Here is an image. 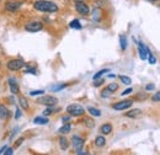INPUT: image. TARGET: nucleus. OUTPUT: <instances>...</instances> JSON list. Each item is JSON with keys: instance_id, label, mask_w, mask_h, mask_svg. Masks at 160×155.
<instances>
[{"instance_id": "nucleus-1", "label": "nucleus", "mask_w": 160, "mask_h": 155, "mask_svg": "<svg viewBox=\"0 0 160 155\" xmlns=\"http://www.w3.org/2000/svg\"><path fill=\"white\" fill-rule=\"evenodd\" d=\"M33 8L38 11H43V12H57L58 11V6L52 2V1H46V0H40L36 1L33 4Z\"/></svg>"}, {"instance_id": "nucleus-2", "label": "nucleus", "mask_w": 160, "mask_h": 155, "mask_svg": "<svg viewBox=\"0 0 160 155\" xmlns=\"http://www.w3.org/2000/svg\"><path fill=\"white\" fill-rule=\"evenodd\" d=\"M67 112L70 115V116H74V117H79L82 116L85 113V110L82 106H80L78 103H73V105H69L67 107Z\"/></svg>"}, {"instance_id": "nucleus-3", "label": "nucleus", "mask_w": 160, "mask_h": 155, "mask_svg": "<svg viewBox=\"0 0 160 155\" xmlns=\"http://www.w3.org/2000/svg\"><path fill=\"white\" fill-rule=\"evenodd\" d=\"M6 65H8V69H9V70H11V72H18V70H20V69H22V68L25 67V62L21 60V59H11V60L8 62Z\"/></svg>"}, {"instance_id": "nucleus-4", "label": "nucleus", "mask_w": 160, "mask_h": 155, "mask_svg": "<svg viewBox=\"0 0 160 155\" xmlns=\"http://www.w3.org/2000/svg\"><path fill=\"white\" fill-rule=\"evenodd\" d=\"M37 102L41 103V105H44V106H54L57 102H58V100H57V97L54 96H51V95H46V96H42L41 98L37 100Z\"/></svg>"}, {"instance_id": "nucleus-5", "label": "nucleus", "mask_w": 160, "mask_h": 155, "mask_svg": "<svg viewBox=\"0 0 160 155\" xmlns=\"http://www.w3.org/2000/svg\"><path fill=\"white\" fill-rule=\"evenodd\" d=\"M42 28H43V25L38 21H32L25 25V30L28 32H37V31H41Z\"/></svg>"}, {"instance_id": "nucleus-6", "label": "nucleus", "mask_w": 160, "mask_h": 155, "mask_svg": "<svg viewBox=\"0 0 160 155\" xmlns=\"http://www.w3.org/2000/svg\"><path fill=\"white\" fill-rule=\"evenodd\" d=\"M132 105H133V101L132 100H126V101H120V102L113 103L112 105V108L113 110H117V111H122V110L129 108Z\"/></svg>"}, {"instance_id": "nucleus-7", "label": "nucleus", "mask_w": 160, "mask_h": 155, "mask_svg": "<svg viewBox=\"0 0 160 155\" xmlns=\"http://www.w3.org/2000/svg\"><path fill=\"white\" fill-rule=\"evenodd\" d=\"M138 52H139V57L142 60H147L148 59V56H149V48L143 44L142 42H138Z\"/></svg>"}, {"instance_id": "nucleus-8", "label": "nucleus", "mask_w": 160, "mask_h": 155, "mask_svg": "<svg viewBox=\"0 0 160 155\" xmlns=\"http://www.w3.org/2000/svg\"><path fill=\"white\" fill-rule=\"evenodd\" d=\"M75 9H77V11H78L79 14H81V15H88L89 11H90L89 6H88L84 1H78V2H75Z\"/></svg>"}, {"instance_id": "nucleus-9", "label": "nucleus", "mask_w": 160, "mask_h": 155, "mask_svg": "<svg viewBox=\"0 0 160 155\" xmlns=\"http://www.w3.org/2000/svg\"><path fill=\"white\" fill-rule=\"evenodd\" d=\"M72 142H73V147L75 148V150H81L82 149V147H84V139L82 138H80L78 136H74L73 137V139H72Z\"/></svg>"}, {"instance_id": "nucleus-10", "label": "nucleus", "mask_w": 160, "mask_h": 155, "mask_svg": "<svg viewBox=\"0 0 160 155\" xmlns=\"http://www.w3.org/2000/svg\"><path fill=\"white\" fill-rule=\"evenodd\" d=\"M20 6H21L20 1H8V2L5 4V9H6L8 11H16Z\"/></svg>"}, {"instance_id": "nucleus-11", "label": "nucleus", "mask_w": 160, "mask_h": 155, "mask_svg": "<svg viewBox=\"0 0 160 155\" xmlns=\"http://www.w3.org/2000/svg\"><path fill=\"white\" fill-rule=\"evenodd\" d=\"M9 117H10V111L4 105H0V119H8Z\"/></svg>"}, {"instance_id": "nucleus-12", "label": "nucleus", "mask_w": 160, "mask_h": 155, "mask_svg": "<svg viewBox=\"0 0 160 155\" xmlns=\"http://www.w3.org/2000/svg\"><path fill=\"white\" fill-rule=\"evenodd\" d=\"M9 84H10V90L12 94H19V86L16 84V81L14 79H9Z\"/></svg>"}, {"instance_id": "nucleus-13", "label": "nucleus", "mask_w": 160, "mask_h": 155, "mask_svg": "<svg viewBox=\"0 0 160 155\" xmlns=\"http://www.w3.org/2000/svg\"><path fill=\"white\" fill-rule=\"evenodd\" d=\"M100 132L102 134H110L111 132H112V126L111 124H108V123H106V124H102L100 128Z\"/></svg>"}, {"instance_id": "nucleus-14", "label": "nucleus", "mask_w": 160, "mask_h": 155, "mask_svg": "<svg viewBox=\"0 0 160 155\" xmlns=\"http://www.w3.org/2000/svg\"><path fill=\"white\" fill-rule=\"evenodd\" d=\"M126 116L129 117V118H137V117L142 116V111L138 110V108H136V110H132V111L127 112V113H126Z\"/></svg>"}, {"instance_id": "nucleus-15", "label": "nucleus", "mask_w": 160, "mask_h": 155, "mask_svg": "<svg viewBox=\"0 0 160 155\" xmlns=\"http://www.w3.org/2000/svg\"><path fill=\"white\" fill-rule=\"evenodd\" d=\"M105 144H106V139H105L103 137H102V136L96 137V139H95V145H96V147H99V148H102Z\"/></svg>"}, {"instance_id": "nucleus-16", "label": "nucleus", "mask_w": 160, "mask_h": 155, "mask_svg": "<svg viewBox=\"0 0 160 155\" xmlns=\"http://www.w3.org/2000/svg\"><path fill=\"white\" fill-rule=\"evenodd\" d=\"M70 129H72V126H70L69 123H67V124H64L63 127H60L58 132H59L60 134H67V133L70 132Z\"/></svg>"}, {"instance_id": "nucleus-17", "label": "nucleus", "mask_w": 160, "mask_h": 155, "mask_svg": "<svg viewBox=\"0 0 160 155\" xmlns=\"http://www.w3.org/2000/svg\"><path fill=\"white\" fill-rule=\"evenodd\" d=\"M59 145L63 150H67V149H68V147H69L68 139H67V138H64V137H62V138L59 139Z\"/></svg>"}, {"instance_id": "nucleus-18", "label": "nucleus", "mask_w": 160, "mask_h": 155, "mask_svg": "<svg viewBox=\"0 0 160 155\" xmlns=\"http://www.w3.org/2000/svg\"><path fill=\"white\" fill-rule=\"evenodd\" d=\"M33 122L36 124H47L48 123V118H46V117H36L33 119Z\"/></svg>"}, {"instance_id": "nucleus-19", "label": "nucleus", "mask_w": 160, "mask_h": 155, "mask_svg": "<svg viewBox=\"0 0 160 155\" xmlns=\"http://www.w3.org/2000/svg\"><path fill=\"white\" fill-rule=\"evenodd\" d=\"M88 111H89V113H90L91 116H95V117L101 116L100 110H98V108H95V107H89V108H88Z\"/></svg>"}, {"instance_id": "nucleus-20", "label": "nucleus", "mask_w": 160, "mask_h": 155, "mask_svg": "<svg viewBox=\"0 0 160 155\" xmlns=\"http://www.w3.org/2000/svg\"><path fill=\"white\" fill-rule=\"evenodd\" d=\"M19 102H20V106L23 108V110H27V108H28V102H27L26 97L20 96V98H19Z\"/></svg>"}, {"instance_id": "nucleus-21", "label": "nucleus", "mask_w": 160, "mask_h": 155, "mask_svg": "<svg viewBox=\"0 0 160 155\" xmlns=\"http://www.w3.org/2000/svg\"><path fill=\"white\" fill-rule=\"evenodd\" d=\"M69 26H70L72 28H75V30H80V28H81V25H80L79 20H73Z\"/></svg>"}, {"instance_id": "nucleus-22", "label": "nucleus", "mask_w": 160, "mask_h": 155, "mask_svg": "<svg viewBox=\"0 0 160 155\" xmlns=\"http://www.w3.org/2000/svg\"><path fill=\"white\" fill-rule=\"evenodd\" d=\"M120 42H121V49L124 51L127 48V39L126 36H120Z\"/></svg>"}, {"instance_id": "nucleus-23", "label": "nucleus", "mask_w": 160, "mask_h": 155, "mask_svg": "<svg viewBox=\"0 0 160 155\" xmlns=\"http://www.w3.org/2000/svg\"><path fill=\"white\" fill-rule=\"evenodd\" d=\"M120 80L124 84V85H131L132 84V80H131V78L126 77V75H121L120 77Z\"/></svg>"}, {"instance_id": "nucleus-24", "label": "nucleus", "mask_w": 160, "mask_h": 155, "mask_svg": "<svg viewBox=\"0 0 160 155\" xmlns=\"http://www.w3.org/2000/svg\"><path fill=\"white\" fill-rule=\"evenodd\" d=\"M108 72H110L108 69H102V70H100V72H98V73L94 75V80H98V79H100V78L102 77L105 73H108Z\"/></svg>"}, {"instance_id": "nucleus-25", "label": "nucleus", "mask_w": 160, "mask_h": 155, "mask_svg": "<svg viewBox=\"0 0 160 155\" xmlns=\"http://www.w3.org/2000/svg\"><path fill=\"white\" fill-rule=\"evenodd\" d=\"M107 89L110 90V91H112V92H115L117 89H118V85L116 84V82H112V84H110L108 86H107Z\"/></svg>"}, {"instance_id": "nucleus-26", "label": "nucleus", "mask_w": 160, "mask_h": 155, "mask_svg": "<svg viewBox=\"0 0 160 155\" xmlns=\"http://www.w3.org/2000/svg\"><path fill=\"white\" fill-rule=\"evenodd\" d=\"M148 60H149V63H150V64H155V63H157V58L154 57V54H153L152 52H149V56H148Z\"/></svg>"}, {"instance_id": "nucleus-27", "label": "nucleus", "mask_w": 160, "mask_h": 155, "mask_svg": "<svg viewBox=\"0 0 160 155\" xmlns=\"http://www.w3.org/2000/svg\"><path fill=\"white\" fill-rule=\"evenodd\" d=\"M111 94H112V91H110V90L106 88V89H103V90H102V92H101V96H102V97H108L110 95H111Z\"/></svg>"}, {"instance_id": "nucleus-28", "label": "nucleus", "mask_w": 160, "mask_h": 155, "mask_svg": "<svg viewBox=\"0 0 160 155\" xmlns=\"http://www.w3.org/2000/svg\"><path fill=\"white\" fill-rule=\"evenodd\" d=\"M43 92H44L43 90H33V91L30 92V95H31V96H37V95H42Z\"/></svg>"}, {"instance_id": "nucleus-29", "label": "nucleus", "mask_w": 160, "mask_h": 155, "mask_svg": "<svg viewBox=\"0 0 160 155\" xmlns=\"http://www.w3.org/2000/svg\"><path fill=\"white\" fill-rule=\"evenodd\" d=\"M53 112H54V110L51 108V106H49V108H46V110L43 111V115H44V116H49V115L53 113Z\"/></svg>"}, {"instance_id": "nucleus-30", "label": "nucleus", "mask_w": 160, "mask_h": 155, "mask_svg": "<svg viewBox=\"0 0 160 155\" xmlns=\"http://www.w3.org/2000/svg\"><path fill=\"white\" fill-rule=\"evenodd\" d=\"M152 100H153V101H155V102H159L160 101V91L155 92V94L153 95V97H152Z\"/></svg>"}, {"instance_id": "nucleus-31", "label": "nucleus", "mask_w": 160, "mask_h": 155, "mask_svg": "<svg viewBox=\"0 0 160 155\" xmlns=\"http://www.w3.org/2000/svg\"><path fill=\"white\" fill-rule=\"evenodd\" d=\"M25 73H28V74H36V70H35L33 68H30V67H27V68L25 69Z\"/></svg>"}, {"instance_id": "nucleus-32", "label": "nucleus", "mask_w": 160, "mask_h": 155, "mask_svg": "<svg viewBox=\"0 0 160 155\" xmlns=\"http://www.w3.org/2000/svg\"><path fill=\"white\" fill-rule=\"evenodd\" d=\"M85 124H86L88 127H94V122H92L91 119H85Z\"/></svg>"}, {"instance_id": "nucleus-33", "label": "nucleus", "mask_w": 160, "mask_h": 155, "mask_svg": "<svg viewBox=\"0 0 160 155\" xmlns=\"http://www.w3.org/2000/svg\"><path fill=\"white\" fill-rule=\"evenodd\" d=\"M132 91H133V90H132V89L129 88V89H127V90H124V91L122 92V96H124V95H128V94H131Z\"/></svg>"}, {"instance_id": "nucleus-34", "label": "nucleus", "mask_w": 160, "mask_h": 155, "mask_svg": "<svg viewBox=\"0 0 160 155\" xmlns=\"http://www.w3.org/2000/svg\"><path fill=\"white\" fill-rule=\"evenodd\" d=\"M102 82H103V80H99V79H98V80H95V82H94V86H96V88H98V86H100Z\"/></svg>"}, {"instance_id": "nucleus-35", "label": "nucleus", "mask_w": 160, "mask_h": 155, "mask_svg": "<svg viewBox=\"0 0 160 155\" xmlns=\"http://www.w3.org/2000/svg\"><path fill=\"white\" fill-rule=\"evenodd\" d=\"M12 153H14V150H12L11 148H8V149H6V152H5V154L6 155H11Z\"/></svg>"}, {"instance_id": "nucleus-36", "label": "nucleus", "mask_w": 160, "mask_h": 155, "mask_svg": "<svg viewBox=\"0 0 160 155\" xmlns=\"http://www.w3.org/2000/svg\"><path fill=\"white\" fill-rule=\"evenodd\" d=\"M64 86H65V85H60V86H56V88H52V89H53L54 91H58V90H60V89H63Z\"/></svg>"}, {"instance_id": "nucleus-37", "label": "nucleus", "mask_w": 160, "mask_h": 155, "mask_svg": "<svg viewBox=\"0 0 160 155\" xmlns=\"http://www.w3.org/2000/svg\"><path fill=\"white\" fill-rule=\"evenodd\" d=\"M20 116H21V111L19 110V108H18V110H16V115H15V118L18 119V118H20Z\"/></svg>"}, {"instance_id": "nucleus-38", "label": "nucleus", "mask_w": 160, "mask_h": 155, "mask_svg": "<svg viewBox=\"0 0 160 155\" xmlns=\"http://www.w3.org/2000/svg\"><path fill=\"white\" fill-rule=\"evenodd\" d=\"M6 149H8V147H2V148L0 149V154H5V152H6Z\"/></svg>"}, {"instance_id": "nucleus-39", "label": "nucleus", "mask_w": 160, "mask_h": 155, "mask_svg": "<svg viewBox=\"0 0 160 155\" xmlns=\"http://www.w3.org/2000/svg\"><path fill=\"white\" fill-rule=\"evenodd\" d=\"M153 89H154V85L153 84H150V85L147 86V90H153Z\"/></svg>"}, {"instance_id": "nucleus-40", "label": "nucleus", "mask_w": 160, "mask_h": 155, "mask_svg": "<svg viewBox=\"0 0 160 155\" xmlns=\"http://www.w3.org/2000/svg\"><path fill=\"white\" fill-rule=\"evenodd\" d=\"M69 118H70L69 116H64L63 118H62V121H64V122H68V121H69Z\"/></svg>"}, {"instance_id": "nucleus-41", "label": "nucleus", "mask_w": 160, "mask_h": 155, "mask_svg": "<svg viewBox=\"0 0 160 155\" xmlns=\"http://www.w3.org/2000/svg\"><path fill=\"white\" fill-rule=\"evenodd\" d=\"M21 142H22V139H19V140H18V143H16V147H19V145H20Z\"/></svg>"}, {"instance_id": "nucleus-42", "label": "nucleus", "mask_w": 160, "mask_h": 155, "mask_svg": "<svg viewBox=\"0 0 160 155\" xmlns=\"http://www.w3.org/2000/svg\"><path fill=\"white\" fill-rule=\"evenodd\" d=\"M73 1H75V2H78V1H84V0H73Z\"/></svg>"}, {"instance_id": "nucleus-43", "label": "nucleus", "mask_w": 160, "mask_h": 155, "mask_svg": "<svg viewBox=\"0 0 160 155\" xmlns=\"http://www.w3.org/2000/svg\"><path fill=\"white\" fill-rule=\"evenodd\" d=\"M148 1H150V2H154V1H157V0H148Z\"/></svg>"}]
</instances>
